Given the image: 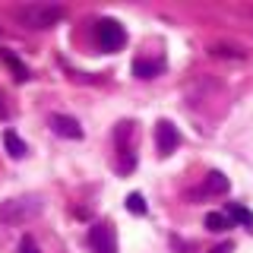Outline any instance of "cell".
Returning a JSON list of instances; mask_svg holds the SVG:
<instances>
[{
	"mask_svg": "<svg viewBox=\"0 0 253 253\" xmlns=\"http://www.w3.org/2000/svg\"><path fill=\"white\" fill-rule=\"evenodd\" d=\"M42 209H44V203H42L38 193H26V196L3 200V203H0V225H10V228L26 225V221L42 215Z\"/></svg>",
	"mask_w": 253,
	"mask_h": 253,
	"instance_id": "obj_1",
	"label": "cell"
},
{
	"mask_svg": "<svg viewBox=\"0 0 253 253\" xmlns=\"http://www.w3.org/2000/svg\"><path fill=\"white\" fill-rule=\"evenodd\" d=\"M63 6L60 3H26L16 10V19L22 22L26 29H51L63 19Z\"/></svg>",
	"mask_w": 253,
	"mask_h": 253,
	"instance_id": "obj_2",
	"label": "cell"
},
{
	"mask_svg": "<svg viewBox=\"0 0 253 253\" xmlns=\"http://www.w3.org/2000/svg\"><path fill=\"white\" fill-rule=\"evenodd\" d=\"M89 244L95 253H117V234H114V225L101 221V225H92L89 231Z\"/></svg>",
	"mask_w": 253,
	"mask_h": 253,
	"instance_id": "obj_3",
	"label": "cell"
},
{
	"mask_svg": "<svg viewBox=\"0 0 253 253\" xmlns=\"http://www.w3.org/2000/svg\"><path fill=\"white\" fill-rule=\"evenodd\" d=\"M98 42L105 51H121L124 47V29L114 19H101L98 22Z\"/></svg>",
	"mask_w": 253,
	"mask_h": 253,
	"instance_id": "obj_4",
	"label": "cell"
},
{
	"mask_svg": "<svg viewBox=\"0 0 253 253\" xmlns=\"http://www.w3.org/2000/svg\"><path fill=\"white\" fill-rule=\"evenodd\" d=\"M155 142H158V152H162V155H171L174 149H177V126L168 124V121H162L155 126Z\"/></svg>",
	"mask_w": 253,
	"mask_h": 253,
	"instance_id": "obj_5",
	"label": "cell"
},
{
	"mask_svg": "<svg viewBox=\"0 0 253 253\" xmlns=\"http://www.w3.org/2000/svg\"><path fill=\"white\" fill-rule=\"evenodd\" d=\"M51 126H54V133L63 136V139H83V126H79V121H73V117H67V114H54Z\"/></svg>",
	"mask_w": 253,
	"mask_h": 253,
	"instance_id": "obj_6",
	"label": "cell"
},
{
	"mask_svg": "<svg viewBox=\"0 0 253 253\" xmlns=\"http://www.w3.org/2000/svg\"><path fill=\"white\" fill-rule=\"evenodd\" d=\"M228 187H231V180H228L221 171H212L209 177H206V184H203V193L218 196V193H228Z\"/></svg>",
	"mask_w": 253,
	"mask_h": 253,
	"instance_id": "obj_7",
	"label": "cell"
},
{
	"mask_svg": "<svg viewBox=\"0 0 253 253\" xmlns=\"http://www.w3.org/2000/svg\"><path fill=\"white\" fill-rule=\"evenodd\" d=\"M225 215H228V221L234 218V221H241L244 228H253V212L244 209L241 203H228V212H225Z\"/></svg>",
	"mask_w": 253,
	"mask_h": 253,
	"instance_id": "obj_8",
	"label": "cell"
},
{
	"mask_svg": "<svg viewBox=\"0 0 253 253\" xmlns=\"http://www.w3.org/2000/svg\"><path fill=\"white\" fill-rule=\"evenodd\" d=\"M3 146H6V152H10L13 158H26V152H29V149H26V142L16 136L13 130H6V133H3Z\"/></svg>",
	"mask_w": 253,
	"mask_h": 253,
	"instance_id": "obj_9",
	"label": "cell"
},
{
	"mask_svg": "<svg viewBox=\"0 0 253 253\" xmlns=\"http://www.w3.org/2000/svg\"><path fill=\"white\" fill-rule=\"evenodd\" d=\"M209 54H212V57H234V60H244V57H247L241 47H231V44H212Z\"/></svg>",
	"mask_w": 253,
	"mask_h": 253,
	"instance_id": "obj_10",
	"label": "cell"
},
{
	"mask_svg": "<svg viewBox=\"0 0 253 253\" xmlns=\"http://www.w3.org/2000/svg\"><path fill=\"white\" fill-rule=\"evenodd\" d=\"M206 228L209 231H225V228H231V221H228L225 212H209L206 215Z\"/></svg>",
	"mask_w": 253,
	"mask_h": 253,
	"instance_id": "obj_11",
	"label": "cell"
},
{
	"mask_svg": "<svg viewBox=\"0 0 253 253\" xmlns=\"http://www.w3.org/2000/svg\"><path fill=\"white\" fill-rule=\"evenodd\" d=\"M126 209H130L133 215H142V212H146V200H142L139 193H130L126 196Z\"/></svg>",
	"mask_w": 253,
	"mask_h": 253,
	"instance_id": "obj_12",
	"label": "cell"
},
{
	"mask_svg": "<svg viewBox=\"0 0 253 253\" xmlns=\"http://www.w3.org/2000/svg\"><path fill=\"white\" fill-rule=\"evenodd\" d=\"M155 70L158 67H152V63H146V60H136V63H133V73H136L139 79H152Z\"/></svg>",
	"mask_w": 253,
	"mask_h": 253,
	"instance_id": "obj_13",
	"label": "cell"
},
{
	"mask_svg": "<svg viewBox=\"0 0 253 253\" xmlns=\"http://www.w3.org/2000/svg\"><path fill=\"white\" fill-rule=\"evenodd\" d=\"M3 63H10V67H13V73H16V79H19V83H22V79H29V70L22 67V63L16 60L13 54H3Z\"/></svg>",
	"mask_w": 253,
	"mask_h": 253,
	"instance_id": "obj_14",
	"label": "cell"
},
{
	"mask_svg": "<svg viewBox=\"0 0 253 253\" xmlns=\"http://www.w3.org/2000/svg\"><path fill=\"white\" fill-rule=\"evenodd\" d=\"M19 253H38V247H35V241H32V237H26V241L19 244Z\"/></svg>",
	"mask_w": 253,
	"mask_h": 253,
	"instance_id": "obj_15",
	"label": "cell"
},
{
	"mask_svg": "<svg viewBox=\"0 0 253 253\" xmlns=\"http://www.w3.org/2000/svg\"><path fill=\"white\" fill-rule=\"evenodd\" d=\"M212 253H231V244H218V247L212 250Z\"/></svg>",
	"mask_w": 253,
	"mask_h": 253,
	"instance_id": "obj_16",
	"label": "cell"
},
{
	"mask_svg": "<svg viewBox=\"0 0 253 253\" xmlns=\"http://www.w3.org/2000/svg\"><path fill=\"white\" fill-rule=\"evenodd\" d=\"M0 114H3V105H0Z\"/></svg>",
	"mask_w": 253,
	"mask_h": 253,
	"instance_id": "obj_17",
	"label": "cell"
}]
</instances>
